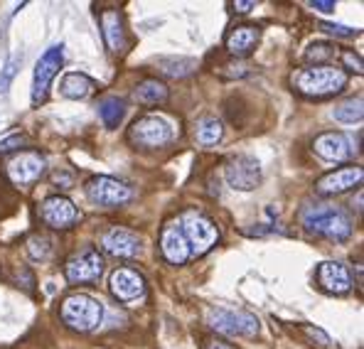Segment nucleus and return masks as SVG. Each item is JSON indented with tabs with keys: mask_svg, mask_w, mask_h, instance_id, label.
I'll use <instances>...</instances> for the list:
<instances>
[{
	"mask_svg": "<svg viewBox=\"0 0 364 349\" xmlns=\"http://www.w3.org/2000/svg\"><path fill=\"white\" fill-rule=\"evenodd\" d=\"M303 224L308 232L320 234L330 241H347L355 232V222L342 207L333 204H315L303 212Z\"/></svg>",
	"mask_w": 364,
	"mask_h": 349,
	"instance_id": "nucleus-1",
	"label": "nucleus"
},
{
	"mask_svg": "<svg viewBox=\"0 0 364 349\" xmlns=\"http://www.w3.org/2000/svg\"><path fill=\"white\" fill-rule=\"evenodd\" d=\"M293 87L301 91L303 96H313V99H323V96L340 94L347 87V72L337 67H303L293 74Z\"/></svg>",
	"mask_w": 364,
	"mask_h": 349,
	"instance_id": "nucleus-2",
	"label": "nucleus"
},
{
	"mask_svg": "<svg viewBox=\"0 0 364 349\" xmlns=\"http://www.w3.org/2000/svg\"><path fill=\"white\" fill-rule=\"evenodd\" d=\"M60 315L69 330L91 332L101 325V320H104V305H101V300L91 298V295L74 293L62 300Z\"/></svg>",
	"mask_w": 364,
	"mask_h": 349,
	"instance_id": "nucleus-3",
	"label": "nucleus"
},
{
	"mask_svg": "<svg viewBox=\"0 0 364 349\" xmlns=\"http://www.w3.org/2000/svg\"><path fill=\"white\" fill-rule=\"evenodd\" d=\"M178 224H180L182 234H185L187 244H190L192 256H205L219 241V232H217V227H214V222L210 217H205L202 212H197V209L182 212Z\"/></svg>",
	"mask_w": 364,
	"mask_h": 349,
	"instance_id": "nucleus-4",
	"label": "nucleus"
},
{
	"mask_svg": "<svg viewBox=\"0 0 364 349\" xmlns=\"http://www.w3.org/2000/svg\"><path fill=\"white\" fill-rule=\"evenodd\" d=\"M207 325L222 335L232 337H254L259 332V320L256 315L244 313V310H227V308H212L207 313Z\"/></svg>",
	"mask_w": 364,
	"mask_h": 349,
	"instance_id": "nucleus-5",
	"label": "nucleus"
},
{
	"mask_svg": "<svg viewBox=\"0 0 364 349\" xmlns=\"http://www.w3.org/2000/svg\"><path fill=\"white\" fill-rule=\"evenodd\" d=\"M128 141L138 148H163L173 141V126L160 116H143L131 126Z\"/></svg>",
	"mask_w": 364,
	"mask_h": 349,
	"instance_id": "nucleus-6",
	"label": "nucleus"
},
{
	"mask_svg": "<svg viewBox=\"0 0 364 349\" xmlns=\"http://www.w3.org/2000/svg\"><path fill=\"white\" fill-rule=\"evenodd\" d=\"M87 197L89 202L99 204V207H121V204L131 202L133 190L121 180H114V177H91L87 182Z\"/></svg>",
	"mask_w": 364,
	"mask_h": 349,
	"instance_id": "nucleus-7",
	"label": "nucleus"
},
{
	"mask_svg": "<svg viewBox=\"0 0 364 349\" xmlns=\"http://www.w3.org/2000/svg\"><path fill=\"white\" fill-rule=\"evenodd\" d=\"M64 47L52 45L35 64V82H32V104H42L47 99V91H50L52 79L57 77V72L62 69L64 62Z\"/></svg>",
	"mask_w": 364,
	"mask_h": 349,
	"instance_id": "nucleus-8",
	"label": "nucleus"
},
{
	"mask_svg": "<svg viewBox=\"0 0 364 349\" xmlns=\"http://www.w3.org/2000/svg\"><path fill=\"white\" fill-rule=\"evenodd\" d=\"M224 177L234 190L251 192L261 185V165L251 155H234L224 165Z\"/></svg>",
	"mask_w": 364,
	"mask_h": 349,
	"instance_id": "nucleus-9",
	"label": "nucleus"
},
{
	"mask_svg": "<svg viewBox=\"0 0 364 349\" xmlns=\"http://www.w3.org/2000/svg\"><path fill=\"white\" fill-rule=\"evenodd\" d=\"M104 256L96 249H82L74 256H69L67 266H64V276L69 283H94L104 273Z\"/></svg>",
	"mask_w": 364,
	"mask_h": 349,
	"instance_id": "nucleus-10",
	"label": "nucleus"
},
{
	"mask_svg": "<svg viewBox=\"0 0 364 349\" xmlns=\"http://www.w3.org/2000/svg\"><path fill=\"white\" fill-rule=\"evenodd\" d=\"M47 168V160L42 158L35 150H23V153H15L13 158L8 160L5 170H8V177L13 185H32L35 180H40L42 173Z\"/></svg>",
	"mask_w": 364,
	"mask_h": 349,
	"instance_id": "nucleus-11",
	"label": "nucleus"
},
{
	"mask_svg": "<svg viewBox=\"0 0 364 349\" xmlns=\"http://www.w3.org/2000/svg\"><path fill=\"white\" fill-rule=\"evenodd\" d=\"M111 295H114L119 303H138V300L146 298V278L141 276L133 268H116L111 273L109 281Z\"/></svg>",
	"mask_w": 364,
	"mask_h": 349,
	"instance_id": "nucleus-12",
	"label": "nucleus"
},
{
	"mask_svg": "<svg viewBox=\"0 0 364 349\" xmlns=\"http://www.w3.org/2000/svg\"><path fill=\"white\" fill-rule=\"evenodd\" d=\"M101 246L106 254L116 256V259H136L143 249V239L126 227H111L101 236Z\"/></svg>",
	"mask_w": 364,
	"mask_h": 349,
	"instance_id": "nucleus-13",
	"label": "nucleus"
},
{
	"mask_svg": "<svg viewBox=\"0 0 364 349\" xmlns=\"http://www.w3.org/2000/svg\"><path fill=\"white\" fill-rule=\"evenodd\" d=\"M40 217L52 229H72L74 224H79L82 214L67 197H50V200L42 202Z\"/></svg>",
	"mask_w": 364,
	"mask_h": 349,
	"instance_id": "nucleus-14",
	"label": "nucleus"
},
{
	"mask_svg": "<svg viewBox=\"0 0 364 349\" xmlns=\"http://www.w3.org/2000/svg\"><path fill=\"white\" fill-rule=\"evenodd\" d=\"M362 168L360 165H347V168L333 170V173L323 175L315 182V192L330 197V195H342V192H350L352 187H357L362 182Z\"/></svg>",
	"mask_w": 364,
	"mask_h": 349,
	"instance_id": "nucleus-15",
	"label": "nucleus"
},
{
	"mask_svg": "<svg viewBox=\"0 0 364 349\" xmlns=\"http://www.w3.org/2000/svg\"><path fill=\"white\" fill-rule=\"evenodd\" d=\"M160 251H163L165 261L173 263V266H182V263H187L192 259L190 244H187L178 222L168 224V227L163 229V234H160Z\"/></svg>",
	"mask_w": 364,
	"mask_h": 349,
	"instance_id": "nucleus-16",
	"label": "nucleus"
},
{
	"mask_svg": "<svg viewBox=\"0 0 364 349\" xmlns=\"http://www.w3.org/2000/svg\"><path fill=\"white\" fill-rule=\"evenodd\" d=\"M315 281L323 288L325 293L330 295H342L352 288V276L342 263L337 261H325L318 266V273H315Z\"/></svg>",
	"mask_w": 364,
	"mask_h": 349,
	"instance_id": "nucleus-17",
	"label": "nucleus"
},
{
	"mask_svg": "<svg viewBox=\"0 0 364 349\" xmlns=\"http://www.w3.org/2000/svg\"><path fill=\"white\" fill-rule=\"evenodd\" d=\"M313 150L320 155L323 160H330V163H340V160H347L352 153L350 141H347L345 133H323L313 141Z\"/></svg>",
	"mask_w": 364,
	"mask_h": 349,
	"instance_id": "nucleus-18",
	"label": "nucleus"
},
{
	"mask_svg": "<svg viewBox=\"0 0 364 349\" xmlns=\"http://www.w3.org/2000/svg\"><path fill=\"white\" fill-rule=\"evenodd\" d=\"M261 40V30L254 25H239L227 35V50L234 57H249Z\"/></svg>",
	"mask_w": 364,
	"mask_h": 349,
	"instance_id": "nucleus-19",
	"label": "nucleus"
},
{
	"mask_svg": "<svg viewBox=\"0 0 364 349\" xmlns=\"http://www.w3.org/2000/svg\"><path fill=\"white\" fill-rule=\"evenodd\" d=\"M101 28H104V40L111 52L126 50V25H123V15L119 10H106L101 15Z\"/></svg>",
	"mask_w": 364,
	"mask_h": 349,
	"instance_id": "nucleus-20",
	"label": "nucleus"
},
{
	"mask_svg": "<svg viewBox=\"0 0 364 349\" xmlns=\"http://www.w3.org/2000/svg\"><path fill=\"white\" fill-rule=\"evenodd\" d=\"M168 87L163 82H158V79H146V82H141L133 89V99L143 106H160L168 101Z\"/></svg>",
	"mask_w": 364,
	"mask_h": 349,
	"instance_id": "nucleus-21",
	"label": "nucleus"
},
{
	"mask_svg": "<svg viewBox=\"0 0 364 349\" xmlns=\"http://www.w3.org/2000/svg\"><path fill=\"white\" fill-rule=\"evenodd\" d=\"M96 84L94 79H89L87 74H67L60 84V94L67 96V99H87V96L94 94Z\"/></svg>",
	"mask_w": 364,
	"mask_h": 349,
	"instance_id": "nucleus-22",
	"label": "nucleus"
},
{
	"mask_svg": "<svg viewBox=\"0 0 364 349\" xmlns=\"http://www.w3.org/2000/svg\"><path fill=\"white\" fill-rule=\"evenodd\" d=\"M158 67H160V72L168 74V77L185 79L197 69V62L195 59H187V57H160Z\"/></svg>",
	"mask_w": 364,
	"mask_h": 349,
	"instance_id": "nucleus-23",
	"label": "nucleus"
},
{
	"mask_svg": "<svg viewBox=\"0 0 364 349\" xmlns=\"http://www.w3.org/2000/svg\"><path fill=\"white\" fill-rule=\"evenodd\" d=\"M222 136H224L222 121H217V118H212V116L202 118L200 126H197V143H200V146H207V148L217 146V143L222 141Z\"/></svg>",
	"mask_w": 364,
	"mask_h": 349,
	"instance_id": "nucleus-24",
	"label": "nucleus"
},
{
	"mask_svg": "<svg viewBox=\"0 0 364 349\" xmlns=\"http://www.w3.org/2000/svg\"><path fill=\"white\" fill-rule=\"evenodd\" d=\"M333 116H335V121H340V123H360L362 116H364L362 96H357V99H350V101H342L340 106H335Z\"/></svg>",
	"mask_w": 364,
	"mask_h": 349,
	"instance_id": "nucleus-25",
	"label": "nucleus"
},
{
	"mask_svg": "<svg viewBox=\"0 0 364 349\" xmlns=\"http://www.w3.org/2000/svg\"><path fill=\"white\" fill-rule=\"evenodd\" d=\"M123 101L116 99V96H109L99 104V114H101V121H104L106 128H119L121 118H123Z\"/></svg>",
	"mask_w": 364,
	"mask_h": 349,
	"instance_id": "nucleus-26",
	"label": "nucleus"
},
{
	"mask_svg": "<svg viewBox=\"0 0 364 349\" xmlns=\"http://www.w3.org/2000/svg\"><path fill=\"white\" fill-rule=\"evenodd\" d=\"M52 249H55V241L47 234H32L28 239V254L35 261H47L52 256Z\"/></svg>",
	"mask_w": 364,
	"mask_h": 349,
	"instance_id": "nucleus-27",
	"label": "nucleus"
},
{
	"mask_svg": "<svg viewBox=\"0 0 364 349\" xmlns=\"http://www.w3.org/2000/svg\"><path fill=\"white\" fill-rule=\"evenodd\" d=\"M335 52L337 47L330 45V42H315V45H310L305 50V62L315 64V67H325V62H330L335 57Z\"/></svg>",
	"mask_w": 364,
	"mask_h": 349,
	"instance_id": "nucleus-28",
	"label": "nucleus"
},
{
	"mask_svg": "<svg viewBox=\"0 0 364 349\" xmlns=\"http://www.w3.org/2000/svg\"><path fill=\"white\" fill-rule=\"evenodd\" d=\"M20 64H23V57H13L8 64H5L3 74H0V91H8L10 82H13V79H15V74H18Z\"/></svg>",
	"mask_w": 364,
	"mask_h": 349,
	"instance_id": "nucleus-29",
	"label": "nucleus"
},
{
	"mask_svg": "<svg viewBox=\"0 0 364 349\" xmlns=\"http://www.w3.org/2000/svg\"><path fill=\"white\" fill-rule=\"evenodd\" d=\"M52 182H55L60 190H72V187H74V173H72V170H67V168H60V170H55V173H52Z\"/></svg>",
	"mask_w": 364,
	"mask_h": 349,
	"instance_id": "nucleus-30",
	"label": "nucleus"
},
{
	"mask_svg": "<svg viewBox=\"0 0 364 349\" xmlns=\"http://www.w3.org/2000/svg\"><path fill=\"white\" fill-rule=\"evenodd\" d=\"M320 30H323V32H328V35H335V37H357V30L345 28V25L320 23Z\"/></svg>",
	"mask_w": 364,
	"mask_h": 349,
	"instance_id": "nucleus-31",
	"label": "nucleus"
},
{
	"mask_svg": "<svg viewBox=\"0 0 364 349\" xmlns=\"http://www.w3.org/2000/svg\"><path fill=\"white\" fill-rule=\"evenodd\" d=\"M342 62H345V67H347V69H352V72H357V74H362V72H364L362 57H360V55H355L352 50H345V52H342Z\"/></svg>",
	"mask_w": 364,
	"mask_h": 349,
	"instance_id": "nucleus-32",
	"label": "nucleus"
},
{
	"mask_svg": "<svg viewBox=\"0 0 364 349\" xmlns=\"http://www.w3.org/2000/svg\"><path fill=\"white\" fill-rule=\"evenodd\" d=\"M25 146V136H10V138H5V141H0V153H10V150H15V148H23Z\"/></svg>",
	"mask_w": 364,
	"mask_h": 349,
	"instance_id": "nucleus-33",
	"label": "nucleus"
},
{
	"mask_svg": "<svg viewBox=\"0 0 364 349\" xmlns=\"http://www.w3.org/2000/svg\"><path fill=\"white\" fill-rule=\"evenodd\" d=\"M303 332H305V335H308V337H313V340H318L323 347H328V345H330V337L325 335L323 330H318V327H310V325H305V327H303Z\"/></svg>",
	"mask_w": 364,
	"mask_h": 349,
	"instance_id": "nucleus-34",
	"label": "nucleus"
},
{
	"mask_svg": "<svg viewBox=\"0 0 364 349\" xmlns=\"http://www.w3.org/2000/svg\"><path fill=\"white\" fill-rule=\"evenodd\" d=\"M310 8H315V10H320V13H333L335 10V3L333 0H310Z\"/></svg>",
	"mask_w": 364,
	"mask_h": 349,
	"instance_id": "nucleus-35",
	"label": "nucleus"
},
{
	"mask_svg": "<svg viewBox=\"0 0 364 349\" xmlns=\"http://www.w3.org/2000/svg\"><path fill=\"white\" fill-rule=\"evenodd\" d=\"M232 8L237 10V13H249L251 8H256L254 0H249V3H232Z\"/></svg>",
	"mask_w": 364,
	"mask_h": 349,
	"instance_id": "nucleus-36",
	"label": "nucleus"
},
{
	"mask_svg": "<svg viewBox=\"0 0 364 349\" xmlns=\"http://www.w3.org/2000/svg\"><path fill=\"white\" fill-rule=\"evenodd\" d=\"M205 349H234V347L227 345V342H222V340H210L205 345Z\"/></svg>",
	"mask_w": 364,
	"mask_h": 349,
	"instance_id": "nucleus-37",
	"label": "nucleus"
}]
</instances>
